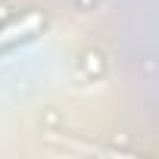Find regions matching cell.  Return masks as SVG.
Here are the masks:
<instances>
[{"label":"cell","instance_id":"obj_1","mask_svg":"<svg viewBox=\"0 0 159 159\" xmlns=\"http://www.w3.org/2000/svg\"><path fill=\"white\" fill-rule=\"evenodd\" d=\"M41 28H44V16H41V13H28V16H22V19L10 22L7 28H0V50L16 47V44H22V41L34 38Z\"/></svg>","mask_w":159,"mask_h":159}]
</instances>
